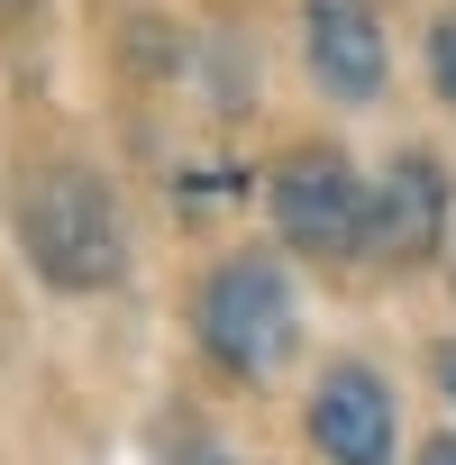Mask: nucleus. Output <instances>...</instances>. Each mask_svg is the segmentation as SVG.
I'll use <instances>...</instances> for the list:
<instances>
[{
  "instance_id": "7",
  "label": "nucleus",
  "mask_w": 456,
  "mask_h": 465,
  "mask_svg": "<svg viewBox=\"0 0 456 465\" xmlns=\"http://www.w3.org/2000/svg\"><path fill=\"white\" fill-rule=\"evenodd\" d=\"M429 92H438V101L456 110V10H447V19L429 28Z\"/></svg>"
},
{
  "instance_id": "11",
  "label": "nucleus",
  "mask_w": 456,
  "mask_h": 465,
  "mask_svg": "<svg viewBox=\"0 0 456 465\" xmlns=\"http://www.w3.org/2000/svg\"><path fill=\"white\" fill-rule=\"evenodd\" d=\"M447 274H456V256H447Z\"/></svg>"
},
{
  "instance_id": "3",
  "label": "nucleus",
  "mask_w": 456,
  "mask_h": 465,
  "mask_svg": "<svg viewBox=\"0 0 456 465\" xmlns=\"http://www.w3.org/2000/svg\"><path fill=\"white\" fill-rule=\"evenodd\" d=\"M365 183H356V164H347V146H292L283 164H274V183H265V210H274V228H283V247H302V256H347V247H365Z\"/></svg>"
},
{
  "instance_id": "8",
  "label": "nucleus",
  "mask_w": 456,
  "mask_h": 465,
  "mask_svg": "<svg viewBox=\"0 0 456 465\" xmlns=\"http://www.w3.org/2000/svg\"><path fill=\"white\" fill-rule=\"evenodd\" d=\"M429 365H438V392L456 401V338H438V347H429Z\"/></svg>"
},
{
  "instance_id": "6",
  "label": "nucleus",
  "mask_w": 456,
  "mask_h": 465,
  "mask_svg": "<svg viewBox=\"0 0 456 465\" xmlns=\"http://www.w3.org/2000/svg\"><path fill=\"white\" fill-rule=\"evenodd\" d=\"M302 55L329 101H374L383 92V28L365 0H302Z\"/></svg>"
},
{
  "instance_id": "4",
  "label": "nucleus",
  "mask_w": 456,
  "mask_h": 465,
  "mask_svg": "<svg viewBox=\"0 0 456 465\" xmlns=\"http://www.w3.org/2000/svg\"><path fill=\"white\" fill-rule=\"evenodd\" d=\"M447 173H438V155H392V173L374 183V201H365V247L383 256V265H429L438 247H447Z\"/></svg>"
},
{
  "instance_id": "10",
  "label": "nucleus",
  "mask_w": 456,
  "mask_h": 465,
  "mask_svg": "<svg viewBox=\"0 0 456 465\" xmlns=\"http://www.w3.org/2000/svg\"><path fill=\"white\" fill-rule=\"evenodd\" d=\"M420 465H456V438H420Z\"/></svg>"
},
{
  "instance_id": "2",
  "label": "nucleus",
  "mask_w": 456,
  "mask_h": 465,
  "mask_svg": "<svg viewBox=\"0 0 456 465\" xmlns=\"http://www.w3.org/2000/svg\"><path fill=\"white\" fill-rule=\"evenodd\" d=\"M192 338L210 347V365L265 383V374L292 356V338H302L283 265H274V256H219V265L201 274V292H192Z\"/></svg>"
},
{
  "instance_id": "9",
  "label": "nucleus",
  "mask_w": 456,
  "mask_h": 465,
  "mask_svg": "<svg viewBox=\"0 0 456 465\" xmlns=\"http://www.w3.org/2000/svg\"><path fill=\"white\" fill-rule=\"evenodd\" d=\"M37 19V0H0V37H10V28H28Z\"/></svg>"
},
{
  "instance_id": "1",
  "label": "nucleus",
  "mask_w": 456,
  "mask_h": 465,
  "mask_svg": "<svg viewBox=\"0 0 456 465\" xmlns=\"http://www.w3.org/2000/svg\"><path fill=\"white\" fill-rule=\"evenodd\" d=\"M19 247H28V265H37L55 292H101V283H119L128 228H119L110 183L83 173V164L28 173V183H19Z\"/></svg>"
},
{
  "instance_id": "5",
  "label": "nucleus",
  "mask_w": 456,
  "mask_h": 465,
  "mask_svg": "<svg viewBox=\"0 0 456 465\" xmlns=\"http://www.w3.org/2000/svg\"><path fill=\"white\" fill-rule=\"evenodd\" d=\"M311 438H320L329 465H392V438H401L392 383L374 365H329L311 383Z\"/></svg>"
}]
</instances>
